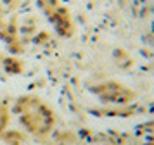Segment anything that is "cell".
I'll return each instance as SVG.
<instances>
[{
	"instance_id": "3",
	"label": "cell",
	"mask_w": 154,
	"mask_h": 145,
	"mask_svg": "<svg viewBox=\"0 0 154 145\" xmlns=\"http://www.w3.org/2000/svg\"><path fill=\"white\" fill-rule=\"evenodd\" d=\"M2 66L11 74H19V73H23V62L19 59H16V57H5L2 61Z\"/></svg>"
},
{
	"instance_id": "2",
	"label": "cell",
	"mask_w": 154,
	"mask_h": 145,
	"mask_svg": "<svg viewBox=\"0 0 154 145\" xmlns=\"http://www.w3.org/2000/svg\"><path fill=\"white\" fill-rule=\"evenodd\" d=\"M0 140L5 145H24L28 140V135L19 130H4L0 133Z\"/></svg>"
},
{
	"instance_id": "1",
	"label": "cell",
	"mask_w": 154,
	"mask_h": 145,
	"mask_svg": "<svg viewBox=\"0 0 154 145\" xmlns=\"http://www.w3.org/2000/svg\"><path fill=\"white\" fill-rule=\"evenodd\" d=\"M12 112L17 116L26 135H31L38 140L47 138L56 126L54 110L35 95L19 97L12 107Z\"/></svg>"
},
{
	"instance_id": "4",
	"label": "cell",
	"mask_w": 154,
	"mask_h": 145,
	"mask_svg": "<svg viewBox=\"0 0 154 145\" xmlns=\"http://www.w3.org/2000/svg\"><path fill=\"white\" fill-rule=\"evenodd\" d=\"M9 123H11V110L7 109V105L0 98V133L4 130H7Z\"/></svg>"
}]
</instances>
